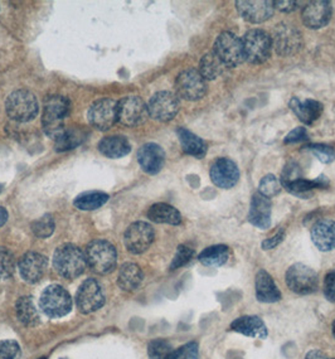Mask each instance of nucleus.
<instances>
[{
  "label": "nucleus",
  "instance_id": "f257e3e1",
  "mask_svg": "<svg viewBox=\"0 0 335 359\" xmlns=\"http://www.w3.org/2000/svg\"><path fill=\"white\" fill-rule=\"evenodd\" d=\"M71 111L69 100L61 95L48 96L44 100L43 112H42V128L47 137L56 140L61 137L66 128L64 121Z\"/></svg>",
  "mask_w": 335,
  "mask_h": 359
},
{
  "label": "nucleus",
  "instance_id": "f03ea898",
  "mask_svg": "<svg viewBox=\"0 0 335 359\" xmlns=\"http://www.w3.org/2000/svg\"><path fill=\"white\" fill-rule=\"evenodd\" d=\"M86 256L72 243H64L53 255V266L64 279H76L86 269Z\"/></svg>",
  "mask_w": 335,
  "mask_h": 359
},
{
  "label": "nucleus",
  "instance_id": "7ed1b4c3",
  "mask_svg": "<svg viewBox=\"0 0 335 359\" xmlns=\"http://www.w3.org/2000/svg\"><path fill=\"white\" fill-rule=\"evenodd\" d=\"M245 61L251 65H262L266 62L273 52V41L267 32L254 28L249 29L241 38Z\"/></svg>",
  "mask_w": 335,
  "mask_h": 359
},
{
  "label": "nucleus",
  "instance_id": "20e7f679",
  "mask_svg": "<svg viewBox=\"0 0 335 359\" xmlns=\"http://www.w3.org/2000/svg\"><path fill=\"white\" fill-rule=\"evenodd\" d=\"M226 69H236L245 62L241 38L232 32H222L213 43L212 50Z\"/></svg>",
  "mask_w": 335,
  "mask_h": 359
},
{
  "label": "nucleus",
  "instance_id": "39448f33",
  "mask_svg": "<svg viewBox=\"0 0 335 359\" xmlns=\"http://www.w3.org/2000/svg\"><path fill=\"white\" fill-rule=\"evenodd\" d=\"M6 115L17 123H28L38 115L37 97L28 90H17L6 101Z\"/></svg>",
  "mask_w": 335,
  "mask_h": 359
},
{
  "label": "nucleus",
  "instance_id": "423d86ee",
  "mask_svg": "<svg viewBox=\"0 0 335 359\" xmlns=\"http://www.w3.org/2000/svg\"><path fill=\"white\" fill-rule=\"evenodd\" d=\"M86 262L95 273H109L116 266L118 254L115 246L105 240H95L86 248Z\"/></svg>",
  "mask_w": 335,
  "mask_h": 359
},
{
  "label": "nucleus",
  "instance_id": "0eeeda50",
  "mask_svg": "<svg viewBox=\"0 0 335 359\" xmlns=\"http://www.w3.org/2000/svg\"><path fill=\"white\" fill-rule=\"evenodd\" d=\"M273 48L281 57H290L296 55L303 47V36L296 27L289 23H279L273 28Z\"/></svg>",
  "mask_w": 335,
  "mask_h": 359
},
{
  "label": "nucleus",
  "instance_id": "6e6552de",
  "mask_svg": "<svg viewBox=\"0 0 335 359\" xmlns=\"http://www.w3.org/2000/svg\"><path fill=\"white\" fill-rule=\"evenodd\" d=\"M39 308L50 318H61L67 316L72 309V299L62 286L50 285L41 295Z\"/></svg>",
  "mask_w": 335,
  "mask_h": 359
},
{
  "label": "nucleus",
  "instance_id": "1a4fd4ad",
  "mask_svg": "<svg viewBox=\"0 0 335 359\" xmlns=\"http://www.w3.org/2000/svg\"><path fill=\"white\" fill-rule=\"evenodd\" d=\"M177 96L186 101H199L203 99L208 86L207 81L199 74L198 69H186L182 71L175 80Z\"/></svg>",
  "mask_w": 335,
  "mask_h": 359
},
{
  "label": "nucleus",
  "instance_id": "9d476101",
  "mask_svg": "<svg viewBox=\"0 0 335 359\" xmlns=\"http://www.w3.org/2000/svg\"><path fill=\"white\" fill-rule=\"evenodd\" d=\"M286 284L299 295H309L317 290V273L304 264H294L286 273Z\"/></svg>",
  "mask_w": 335,
  "mask_h": 359
},
{
  "label": "nucleus",
  "instance_id": "9b49d317",
  "mask_svg": "<svg viewBox=\"0 0 335 359\" xmlns=\"http://www.w3.org/2000/svg\"><path fill=\"white\" fill-rule=\"evenodd\" d=\"M180 110L179 97L170 91L154 93L148 104L149 116L160 123L173 120Z\"/></svg>",
  "mask_w": 335,
  "mask_h": 359
},
{
  "label": "nucleus",
  "instance_id": "f8f14e48",
  "mask_svg": "<svg viewBox=\"0 0 335 359\" xmlns=\"http://www.w3.org/2000/svg\"><path fill=\"white\" fill-rule=\"evenodd\" d=\"M149 118L148 106L139 96H126L118 102V121L134 128L144 124Z\"/></svg>",
  "mask_w": 335,
  "mask_h": 359
},
{
  "label": "nucleus",
  "instance_id": "ddd939ff",
  "mask_svg": "<svg viewBox=\"0 0 335 359\" xmlns=\"http://www.w3.org/2000/svg\"><path fill=\"white\" fill-rule=\"evenodd\" d=\"M87 118L90 125L97 130L111 129L118 121V102L112 99L97 100L90 107Z\"/></svg>",
  "mask_w": 335,
  "mask_h": 359
},
{
  "label": "nucleus",
  "instance_id": "4468645a",
  "mask_svg": "<svg viewBox=\"0 0 335 359\" xmlns=\"http://www.w3.org/2000/svg\"><path fill=\"white\" fill-rule=\"evenodd\" d=\"M76 304L83 314L101 309L105 304V292L96 280L87 279L82 283L76 294Z\"/></svg>",
  "mask_w": 335,
  "mask_h": 359
},
{
  "label": "nucleus",
  "instance_id": "2eb2a0df",
  "mask_svg": "<svg viewBox=\"0 0 335 359\" xmlns=\"http://www.w3.org/2000/svg\"><path fill=\"white\" fill-rule=\"evenodd\" d=\"M154 238H156L154 229L150 226L149 223H132L125 232V246L131 254H143L151 246Z\"/></svg>",
  "mask_w": 335,
  "mask_h": 359
},
{
  "label": "nucleus",
  "instance_id": "dca6fc26",
  "mask_svg": "<svg viewBox=\"0 0 335 359\" xmlns=\"http://www.w3.org/2000/svg\"><path fill=\"white\" fill-rule=\"evenodd\" d=\"M236 9L243 20L252 25L265 23L275 13V6L271 0H238Z\"/></svg>",
  "mask_w": 335,
  "mask_h": 359
},
{
  "label": "nucleus",
  "instance_id": "f3484780",
  "mask_svg": "<svg viewBox=\"0 0 335 359\" xmlns=\"http://www.w3.org/2000/svg\"><path fill=\"white\" fill-rule=\"evenodd\" d=\"M210 175L214 186L221 189H231L240 180V169L230 158H218L212 164Z\"/></svg>",
  "mask_w": 335,
  "mask_h": 359
},
{
  "label": "nucleus",
  "instance_id": "a211bd4d",
  "mask_svg": "<svg viewBox=\"0 0 335 359\" xmlns=\"http://www.w3.org/2000/svg\"><path fill=\"white\" fill-rule=\"evenodd\" d=\"M333 15V6L328 0H317L306 4L301 13V19L306 28L322 29L329 25Z\"/></svg>",
  "mask_w": 335,
  "mask_h": 359
},
{
  "label": "nucleus",
  "instance_id": "6ab92c4d",
  "mask_svg": "<svg viewBox=\"0 0 335 359\" xmlns=\"http://www.w3.org/2000/svg\"><path fill=\"white\" fill-rule=\"evenodd\" d=\"M48 267L47 257L38 252H27L19 260V273L25 283L36 284L42 279Z\"/></svg>",
  "mask_w": 335,
  "mask_h": 359
},
{
  "label": "nucleus",
  "instance_id": "aec40b11",
  "mask_svg": "<svg viewBox=\"0 0 335 359\" xmlns=\"http://www.w3.org/2000/svg\"><path fill=\"white\" fill-rule=\"evenodd\" d=\"M137 161L145 173L158 174L165 164V153L156 143L144 144L137 151Z\"/></svg>",
  "mask_w": 335,
  "mask_h": 359
},
{
  "label": "nucleus",
  "instance_id": "412c9836",
  "mask_svg": "<svg viewBox=\"0 0 335 359\" xmlns=\"http://www.w3.org/2000/svg\"><path fill=\"white\" fill-rule=\"evenodd\" d=\"M271 213L273 203L270 199L261 196L260 193H254L249 205V222L256 229H267L271 226Z\"/></svg>",
  "mask_w": 335,
  "mask_h": 359
},
{
  "label": "nucleus",
  "instance_id": "4be33fe9",
  "mask_svg": "<svg viewBox=\"0 0 335 359\" xmlns=\"http://www.w3.org/2000/svg\"><path fill=\"white\" fill-rule=\"evenodd\" d=\"M289 107L296 115V118L308 126L314 124L324 111L323 104L317 100H300L295 96L290 100Z\"/></svg>",
  "mask_w": 335,
  "mask_h": 359
},
{
  "label": "nucleus",
  "instance_id": "5701e85b",
  "mask_svg": "<svg viewBox=\"0 0 335 359\" xmlns=\"http://www.w3.org/2000/svg\"><path fill=\"white\" fill-rule=\"evenodd\" d=\"M311 241L315 248L323 252H329L335 248V221L320 219L311 229Z\"/></svg>",
  "mask_w": 335,
  "mask_h": 359
},
{
  "label": "nucleus",
  "instance_id": "b1692460",
  "mask_svg": "<svg viewBox=\"0 0 335 359\" xmlns=\"http://www.w3.org/2000/svg\"><path fill=\"white\" fill-rule=\"evenodd\" d=\"M256 297L261 303L273 304L281 300V292L275 284L273 276L265 270H260L256 273L254 280Z\"/></svg>",
  "mask_w": 335,
  "mask_h": 359
},
{
  "label": "nucleus",
  "instance_id": "393cba45",
  "mask_svg": "<svg viewBox=\"0 0 335 359\" xmlns=\"http://www.w3.org/2000/svg\"><path fill=\"white\" fill-rule=\"evenodd\" d=\"M231 329L236 333L246 335L249 338H256V339L267 338L266 325L259 316H246L237 318L236 320L231 324Z\"/></svg>",
  "mask_w": 335,
  "mask_h": 359
},
{
  "label": "nucleus",
  "instance_id": "a878e982",
  "mask_svg": "<svg viewBox=\"0 0 335 359\" xmlns=\"http://www.w3.org/2000/svg\"><path fill=\"white\" fill-rule=\"evenodd\" d=\"M329 187V180L327 175H320L317 180H305L304 177L298 180H294L289 184L282 186L287 192L301 199H309L313 196L314 189H324Z\"/></svg>",
  "mask_w": 335,
  "mask_h": 359
},
{
  "label": "nucleus",
  "instance_id": "bb28decb",
  "mask_svg": "<svg viewBox=\"0 0 335 359\" xmlns=\"http://www.w3.org/2000/svg\"><path fill=\"white\" fill-rule=\"evenodd\" d=\"M177 135L179 139L180 147L186 154L194 156L197 159L205 158L207 154V144L203 139H200L198 135H196L186 128H178Z\"/></svg>",
  "mask_w": 335,
  "mask_h": 359
},
{
  "label": "nucleus",
  "instance_id": "cd10ccee",
  "mask_svg": "<svg viewBox=\"0 0 335 359\" xmlns=\"http://www.w3.org/2000/svg\"><path fill=\"white\" fill-rule=\"evenodd\" d=\"M100 153L111 159H118L131 151V144L125 137L112 135L104 137L99 143Z\"/></svg>",
  "mask_w": 335,
  "mask_h": 359
},
{
  "label": "nucleus",
  "instance_id": "c85d7f7f",
  "mask_svg": "<svg viewBox=\"0 0 335 359\" xmlns=\"http://www.w3.org/2000/svg\"><path fill=\"white\" fill-rule=\"evenodd\" d=\"M144 273L137 264L128 262L120 267L118 276V285L125 291L137 290L142 285Z\"/></svg>",
  "mask_w": 335,
  "mask_h": 359
},
{
  "label": "nucleus",
  "instance_id": "c756f323",
  "mask_svg": "<svg viewBox=\"0 0 335 359\" xmlns=\"http://www.w3.org/2000/svg\"><path fill=\"white\" fill-rule=\"evenodd\" d=\"M15 313L19 322L25 327H36L41 322V316L33 299L29 297H19L15 303Z\"/></svg>",
  "mask_w": 335,
  "mask_h": 359
},
{
  "label": "nucleus",
  "instance_id": "7c9ffc66",
  "mask_svg": "<svg viewBox=\"0 0 335 359\" xmlns=\"http://www.w3.org/2000/svg\"><path fill=\"white\" fill-rule=\"evenodd\" d=\"M148 218L156 223H165L172 226H178L182 223L180 212L173 205L167 203H156L148 211Z\"/></svg>",
  "mask_w": 335,
  "mask_h": 359
},
{
  "label": "nucleus",
  "instance_id": "2f4dec72",
  "mask_svg": "<svg viewBox=\"0 0 335 359\" xmlns=\"http://www.w3.org/2000/svg\"><path fill=\"white\" fill-rule=\"evenodd\" d=\"M230 257V248L226 245H214L205 248L199 255V261L202 265L208 267L224 266Z\"/></svg>",
  "mask_w": 335,
  "mask_h": 359
},
{
  "label": "nucleus",
  "instance_id": "473e14b6",
  "mask_svg": "<svg viewBox=\"0 0 335 359\" xmlns=\"http://www.w3.org/2000/svg\"><path fill=\"white\" fill-rule=\"evenodd\" d=\"M224 65L218 60L213 52L205 53L199 61V74L205 81H213L218 79L224 72Z\"/></svg>",
  "mask_w": 335,
  "mask_h": 359
},
{
  "label": "nucleus",
  "instance_id": "72a5a7b5",
  "mask_svg": "<svg viewBox=\"0 0 335 359\" xmlns=\"http://www.w3.org/2000/svg\"><path fill=\"white\" fill-rule=\"evenodd\" d=\"M109 198L110 197L106 193L93 191V192H85L80 194L75 199L74 205L77 210H81V211H95L105 205Z\"/></svg>",
  "mask_w": 335,
  "mask_h": 359
},
{
  "label": "nucleus",
  "instance_id": "f704fd0d",
  "mask_svg": "<svg viewBox=\"0 0 335 359\" xmlns=\"http://www.w3.org/2000/svg\"><path fill=\"white\" fill-rule=\"evenodd\" d=\"M87 133L83 129H71V130H64L61 137L56 139L57 151L63 153V151H69L72 149L77 148L78 145H81L86 140Z\"/></svg>",
  "mask_w": 335,
  "mask_h": 359
},
{
  "label": "nucleus",
  "instance_id": "c9c22d12",
  "mask_svg": "<svg viewBox=\"0 0 335 359\" xmlns=\"http://www.w3.org/2000/svg\"><path fill=\"white\" fill-rule=\"evenodd\" d=\"M56 224L55 219L50 215H44L32 223V231L38 238H47L55 232Z\"/></svg>",
  "mask_w": 335,
  "mask_h": 359
},
{
  "label": "nucleus",
  "instance_id": "e433bc0d",
  "mask_svg": "<svg viewBox=\"0 0 335 359\" xmlns=\"http://www.w3.org/2000/svg\"><path fill=\"white\" fill-rule=\"evenodd\" d=\"M281 183L280 180L273 175V174H267L259 184V193L261 196L266 197V198H273L281 192Z\"/></svg>",
  "mask_w": 335,
  "mask_h": 359
},
{
  "label": "nucleus",
  "instance_id": "4c0bfd02",
  "mask_svg": "<svg viewBox=\"0 0 335 359\" xmlns=\"http://www.w3.org/2000/svg\"><path fill=\"white\" fill-rule=\"evenodd\" d=\"M305 150L310 151L317 161L323 164H330L335 161V149L325 144H309L304 147Z\"/></svg>",
  "mask_w": 335,
  "mask_h": 359
},
{
  "label": "nucleus",
  "instance_id": "58836bf2",
  "mask_svg": "<svg viewBox=\"0 0 335 359\" xmlns=\"http://www.w3.org/2000/svg\"><path fill=\"white\" fill-rule=\"evenodd\" d=\"M15 270L14 255L6 248L0 246V281L9 279Z\"/></svg>",
  "mask_w": 335,
  "mask_h": 359
},
{
  "label": "nucleus",
  "instance_id": "ea45409f",
  "mask_svg": "<svg viewBox=\"0 0 335 359\" xmlns=\"http://www.w3.org/2000/svg\"><path fill=\"white\" fill-rule=\"evenodd\" d=\"M173 352L172 346L164 339L150 341L149 348H148L150 359H170Z\"/></svg>",
  "mask_w": 335,
  "mask_h": 359
},
{
  "label": "nucleus",
  "instance_id": "a19ab883",
  "mask_svg": "<svg viewBox=\"0 0 335 359\" xmlns=\"http://www.w3.org/2000/svg\"><path fill=\"white\" fill-rule=\"evenodd\" d=\"M193 256H194V251L192 248H188L186 245H180L177 248V252L174 255L173 261H172L169 269L174 271V270H178L180 267L186 266V264L192 260Z\"/></svg>",
  "mask_w": 335,
  "mask_h": 359
},
{
  "label": "nucleus",
  "instance_id": "79ce46f5",
  "mask_svg": "<svg viewBox=\"0 0 335 359\" xmlns=\"http://www.w3.org/2000/svg\"><path fill=\"white\" fill-rule=\"evenodd\" d=\"M300 178H303L301 168H300L296 161H289L285 167H284L282 173H281L280 183H281V187H282L292 183L294 180H300Z\"/></svg>",
  "mask_w": 335,
  "mask_h": 359
},
{
  "label": "nucleus",
  "instance_id": "37998d69",
  "mask_svg": "<svg viewBox=\"0 0 335 359\" xmlns=\"http://www.w3.org/2000/svg\"><path fill=\"white\" fill-rule=\"evenodd\" d=\"M170 359H199L198 344L191 341L174 351Z\"/></svg>",
  "mask_w": 335,
  "mask_h": 359
},
{
  "label": "nucleus",
  "instance_id": "c03bdc74",
  "mask_svg": "<svg viewBox=\"0 0 335 359\" xmlns=\"http://www.w3.org/2000/svg\"><path fill=\"white\" fill-rule=\"evenodd\" d=\"M20 347L15 341H0V359H18Z\"/></svg>",
  "mask_w": 335,
  "mask_h": 359
},
{
  "label": "nucleus",
  "instance_id": "a18cd8bd",
  "mask_svg": "<svg viewBox=\"0 0 335 359\" xmlns=\"http://www.w3.org/2000/svg\"><path fill=\"white\" fill-rule=\"evenodd\" d=\"M306 140H309L308 131L303 126H299L286 135L285 139H284V144L301 143V142H306Z\"/></svg>",
  "mask_w": 335,
  "mask_h": 359
},
{
  "label": "nucleus",
  "instance_id": "49530a36",
  "mask_svg": "<svg viewBox=\"0 0 335 359\" xmlns=\"http://www.w3.org/2000/svg\"><path fill=\"white\" fill-rule=\"evenodd\" d=\"M324 295L325 297L335 303V270L330 271L327 276H325V281H324Z\"/></svg>",
  "mask_w": 335,
  "mask_h": 359
},
{
  "label": "nucleus",
  "instance_id": "de8ad7c7",
  "mask_svg": "<svg viewBox=\"0 0 335 359\" xmlns=\"http://www.w3.org/2000/svg\"><path fill=\"white\" fill-rule=\"evenodd\" d=\"M285 238V232L284 229H280L279 232L276 235L267 238L265 241L262 242V250H273V248H278L281 242L284 241Z\"/></svg>",
  "mask_w": 335,
  "mask_h": 359
},
{
  "label": "nucleus",
  "instance_id": "09e8293b",
  "mask_svg": "<svg viewBox=\"0 0 335 359\" xmlns=\"http://www.w3.org/2000/svg\"><path fill=\"white\" fill-rule=\"evenodd\" d=\"M273 6H275V9H278L281 13H292L298 9L299 3L292 1V0H285V1L276 0V1H273Z\"/></svg>",
  "mask_w": 335,
  "mask_h": 359
},
{
  "label": "nucleus",
  "instance_id": "8fccbe9b",
  "mask_svg": "<svg viewBox=\"0 0 335 359\" xmlns=\"http://www.w3.org/2000/svg\"><path fill=\"white\" fill-rule=\"evenodd\" d=\"M305 359H329L323 352L320 351H310L309 353L306 354Z\"/></svg>",
  "mask_w": 335,
  "mask_h": 359
},
{
  "label": "nucleus",
  "instance_id": "3c124183",
  "mask_svg": "<svg viewBox=\"0 0 335 359\" xmlns=\"http://www.w3.org/2000/svg\"><path fill=\"white\" fill-rule=\"evenodd\" d=\"M8 221V212L4 207H0V227H3Z\"/></svg>",
  "mask_w": 335,
  "mask_h": 359
},
{
  "label": "nucleus",
  "instance_id": "603ef678",
  "mask_svg": "<svg viewBox=\"0 0 335 359\" xmlns=\"http://www.w3.org/2000/svg\"><path fill=\"white\" fill-rule=\"evenodd\" d=\"M333 335H334L335 338V320L334 323H333Z\"/></svg>",
  "mask_w": 335,
  "mask_h": 359
},
{
  "label": "nucleus",
  "instance_id": "864d4df0",
  "mask_svg": "<svg viewBox=\"0 0 335 359\" xmlns=\"http://www.w3.org/2000/svg\"><path fill=\"white\" fill-rule=\"evenodd\" d=\"M1 191H3V188H1V186H0V192H1Z\"/></svg>",
  "mask_w": 335,
  "mask_h": 359
},
{
  "label": "nucleus",
  "instance_id": "5fc2aeb1",
  "mask_svg": "<svg viewBox=\"0 0 335 359\" xmlns=\"http://www.w3.org/2000/svg\"><path fill=\"white\" fill-rule=\"evenodd\" d=\"M39 359H46V358H39Z\"/></svg>",
  "mask_w": 335,
  "mask_h": 359
}]
</instances>
